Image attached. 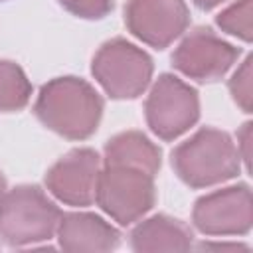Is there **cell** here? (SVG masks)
<instances>
[{
    "instance_id": "obj_11",
    "label": "cell",
    "mask_w": 253,
    "mask_h": 253,
    "mask_svg": "<svg viewBox=\"0 0 253 253\" xmlns=\"http://www.w3.org/2000/svg\"><path fill=\"white\" fill-rule=\"evenodd\" d=\"M59 247L73 253H103L113 251L121 243V233L101 215L91 211L61 213L57 223Z\"/></svg>"
},
{
    "instance_id": "obj_7",
    "label": "cell",
    "mask_w": 253,
    "mask_h": 253,
    "mask_svg": "<svg viewBox=\"0 0 253 253\" xmlns=\"http://www.w3.org/2000/svg\"><path fill=\"white\" fill-rule=\"evenodd\" d=\"M192 221L204 235H245L253 225V202L247 184L227 186L196 200Z\"/></svg>"
},
{
    "instance_id": "obj_9",
    "label": "cell",
    "mask_w": 253,
    "mask_h": 253,
    "mask_svg": "<svg viewBox=\"0 0 253 253\" xmlns=\"http://www.w3.org/2000/svg\"><path fill=\"white\" fill-rule=\"evenodd\" d=\"M125 24L140 42L164 49L186 32L190 10L184 0H128Z\"/></svg>"
},
{
    "instance_id": "obj_18",
    "label": "cell",
    "mask_w": 253,
    "mask_h": 253,
    "mask_svg": "<svg viewBox=\"0 0 253 253\" xmlns=\"http://www.w3.org/2000/svg\"><path fill=\"white\" fill-rule=\"evenodd\" d=\"M237 152H239V158L245 162V168L249 170V146H251V123H245L241 126V130L237 132Z\"/></svg>"
},
{
    "instance_id": "obj_14",
    "label": "cell",
    "mask_w": 253,
    "mask_h": 253,
    "mask_svg": "<svg viewBox=\"0 0 253 253\" xmlns=\"http://www.w3.org/2000/svg\"><path fill=\"white\" fill-rule=\"evenodd\" d=\"M32 97V83L24 69L10 61L0 59V113H14L24 109Z\"/></svg>"
},
{
    "instance_id": "obj_8",
    "label": "cell",
    "mask_w": 253,
    "mask_h": 253,
    "mask_svg": "<svg viewBox=\"0 0 253 253\" xmlns=\"http://www.w3.org/2000/svg\"><path fill=\"white\" fill-rule=\"evenodd\" d=\"M239 47L221 40L211 28L192 30L174 49L172 65L196 81H217L237 61Z\"/></svg>"
},
{
    "instance_id": "obj_3",
    "label": "cell",
    "mask_w": 253,
    "mask_h": 253,
    "mask_svg": "<svg viewBox=\"0 0 253 253\" xmlns=\"http://www.w3.org/2000/svg\"><path fill=\"white\" fill-rule=\"evenodd\" d=\"M61 210L38 186H16L0 200V241L10 247L47 241L57 231Z\"/></svg>"
},
{
    "instance_id": "obj_16",
    "label": "cell",
    "mask_w": 253,
    "mask_h": 253,
    "mask_svg": "<svg viewBox=\"0 0 253 253\" xmlns=\"http://www.w3.org/2000/svg\"><path fill=\"white\" fill-rule=\"evenodd\" d=\"M251 63L253 57L247 55L245 61L237 67V71L229 79V93L233 101L241 107L243 113H251V101H253V87H251Z\"/></svg>"
},
{
    "instance_id": "obj_2",
    "label": "cell",
    "mask_w": 253,
    "mask_h": 253,
    "mask_svg": "<svg viewBox=\"0 0 253 253\" xmlns=\"http://www.w3.org/2000/svg\"><path fill=\"white\" fill-rule=\"evenodd\" d=\"M172 168L190 188H208L231 180L241 170L235 142L225 130L204 126L172 150Z\"/></svg>"
},
{
    "instance_id": "obj_4",
    "label": "cell",
    "mask_w": 253,
    "mask_h": 253,
    "mask_svg": "<svg viewBox=\"0 0 253 253\" xmlns=\"http://www.w3.org/2000/svg\"><path fill=\"white\" fill-rule=\"evenodd\" d=\"M152 57L134 43L113 38L93 57L91 73L111 99H136L150 85Z\"/></svg>"
},
{
    "instance_id": "obj_12",
    "label": "cell",
    "mask_w": 253,
    "mask_h": 253,
    "mask_svg": "<svg viewBox=\"0 0 253 253\" xmlns=\"http://www.w3.org/2000/svg\"><path fill=\"white\" fill-rule=\"evenodd\" d=\"M192 229L184 221L166 213L152 215L130 231V247L138 253L188 251L192 249Z\"/></svg>"
},
{
    "instance_id": "obj_15",
    "label": "cell",
    "mask_w": 253,
    "mask_h": 253,
    "mask_svg": "<svg viewBox=\"0 0 253 253\" xmlns=\"http://www.w3.org/2000/svg\"><path fill=\"white\" fill-rule=\"evenodd\" d=\"M251 14H253L251 0H235L231 6H227L223 12L217 14L215 24L231 36H235L243 42H251V38H253Z\"/></svg>"
},
{
    "instance_id": "obj_10",
    "label": "cell",
    "mask_w": 253,
    "mask_h": 253,
    "mask_svg": "<svg viewBox=\"0 0 253 253\" xmlns=\"http://www.w3.org/2000/svg\"><path fill=\"white\" fill-rule=\"evenodd\" d=\"M101 158L93 148H73L45 174L47 190L67 206H91L97 194Z\"/></svg>"
},
{
    "instance_id": "obj_20",
    "label": "cell",
    "mask_w": 253,
    "mask_h": 253,
    "mask_svg": "<svg viewBox=\"0 0 253 253\" xmlns=\"http://www.w3.org/2000/svg\"><path fill=\"white\" fill-rule=\"evenodd\" d=\"M200 10H211V8H215V6H219L221 2H225V0H192Z\"/></svg>"
},
{
    "instance_id": "obj_19",
    "label": "cell",
    "mask_w": 253,
    "mask_h": 253,
    "mask_svg": "<svg viewBox=\"0 0 253 253\" xmlns=\"http://www.w3.org/2000/svg\"><path fill=\"white\" fill-rule=\"evenodd\" d=\"M198 249H229V251L243 249V251H247V247L239 245V243H202V245H198Z\"/></svg>"
},
{
    "instance_id": "obj_17",
    "label": "cell",
    "mask_w": 253,
    "mask_h": 253,
    "mask_svg": "<svg viewBox=\"0 0 253 253\" xmlns=\"http://www.w3.org/2000/svg\"><path fill=\"white\" fill-rule=\"evenodd\" d=\"M69 14L83 20H101L113 10V0H57Z\"/></svg>"
},
{
    "instance_id": "obj_13",
    "label": "cell",
    "mask_w": 253,
    "mask_h": 253,
    "mask_svg": "<svg viewBox=\"0 0 253 253\" xmlns=\"http://www.w3.org/2000/svg\"><path fill=\"white\" fill-rule=\"evenodd\" d=\"M103 164H123L144 170L152 176L162 166V150L140 130H126L115 134L105 144Z\"/></svg>"
},
{
    "instance_id": "obj_6",
    "label": "cell",
    "mask_w": 253,
    "mask_h": 253,
    "mask_svg": "<svg viewBox=\"0 0 253 253\" xmlns=\"http://www.w3.org/2000/svg\"><path fill=\"white\" fill-rule=\"evenodd\" d=\"M150 130L162 140H174L190 130L200 119V97L194 87L172 73H162L144 103Z\"/></svg>"
},
{
    "instance_id": "obj_1",
    "label": "cell",
    "mask_w": 253,
    "mask_h": 253,
    "mask_svg": "<svg viewBox=\"0 0 253 253\" xmlns=\"http://www.w3.org/2000/svg\"><path fill=\"white\" fill-rule=\"evenodd\" d=\"M103 97L85 79L65 75L42 85L34 113L49 130L69 140L89 138L103 117Z\"/></svg>"
},
{
    "instance_id": "obj_5",
    "label": "cell",
    "mask_w": 253,
    "mask_h": 253,
    "mask_svg": "<svg viewBox=\"0 0 253 253\" xmlns=\"http://www.w3.org/2000/svg\"><path fill=\"white\" fill-rule=\"evenodd\" d=\"M95 202L121 225L138 221L156 202L154 176L123 164H105L99 172Z\"/></svg>"
},
{
    "instance_id": "obj_21",
    "label": "cell",
    "mask_w": 253,
    "mask_h": 253,
    "mask_svg": "<svg viewBox=\"0 0 253 253\" xmlns=\"http://www.w3.org/2000/svg\"><path fill=\"white\" fill-rule=\"evenodd\" d=\"M4 194H6V178H4V174L0 172V200H2Z\"/></svg>"
}]
</instances>
